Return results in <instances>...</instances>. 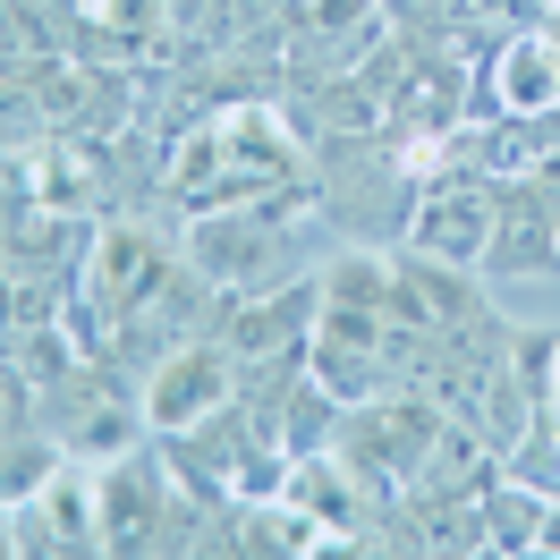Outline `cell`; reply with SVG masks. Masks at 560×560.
Listing matches in <instances>:
<instances>
[{
	"instance_id": "obj_1",
	"label": "cell",
	"mask_w": 560,
	"mask_h": 560,
	"mask_svg": "<svg viewBox=\"0 0 560 560\" xmlns=\"http://www.w3.org/2000/svg\"><path fill=\"white\" fill-rule=\"evenodd\" d=\"M298 171L306 153L280 128L272 110H212L196 119L171 153V196L178 212H230V205H272V196H298Z\"/></svg>"
},
{
	"instance_id": "obj_8",
	"label": "cell",
	"mask_w": 560,
	"mask_h": 560,
	"mask_svg": "<svg viewBox=\"0 0 560 560\" xmlns=\"http://www.w3.org/2000/svg\"><path fill=\"white\" fill-rule=\"evenodd\" d=\"M535 424L560 442V349H552V374H544V399H535Z\"/></svg>"
},
{
	"instance_id": "obj_6",
	"label": "cell",
	"mask_w": 560,
	"mask_h": 560,
	"mask_svg": "<svg viewBox=\"0 0 560 560\" xmlns=\"http://www.w3.org/2000/svg\"><path fill=\"white\" fill-rule=\"evenodd\" d=\"M408 255H442V264H485L492 255V178H433L408 205Z\"/></svg>"
},
{
	"instance_id": "obj_7",
	"label": "cell",
	"mask_w": 560,
	"mask_h": 560,
	"mask_svg": "<svg viewBox=\"0 0 560 560\" xmlns=\"http://www.w3.org/2000/svg\"><path fill=\"white\" fill-rule=\"evenodd\" d=\"M492 103L501 119H552L560 110V43L552 35H510L492 51Z\"/></svg>"
},
{
	"instance_id": "obj_9",
	"label": "cell",
	"mask_w": 560,
	"mask_h": 560,
	"mask_svg": "<svg viewBox=\"0 0 560 560\" xmlns=\"http://www.w3.org/2000/svg\"><path fill=\"white\" fill-rule=\"evenodd\" d=\"M544 552H560V510H552V535H544Z\"/></svg>"
},
{
	"instance_id": "obj_2",
	"label": "cell",
	"mask_w": 560,
	"mask_h": 560,
	"mask_svg": "<svg viewBox=\"0 0 560 560\" xmlns=\"http://www.w3.org/2000/svg\"><path fill=\"white\" fill-rule=\"evenodd\" d=\"M298 196H272V205H230V212H196L187 221V264L230 289V298H255V289H280L298 280Z\"/></svg>"
},
{
	"instance_id": "obj_3",
	"label": "cell",
	"mask_w": 560,
	"mask_h": 560,
	"mask_svg": "<svg viewBox=\"0 0 560 560\" xmlns=\"http://www.w3.org/2000/svg\"><path fill=\"white\" fill-rule=\"evenodd\" d=\"M238 399V357L221 349L212 331H187L171 357L144 365V424L171 442V433H196L205 417H221Z\"/></svg>"
},
{
	"instance_id": "obj_5",
	"label": "cell",
	"mask_w": 560,
	"mask_h": 560,
	"mask_svg": "<svg viewBox=\"0 0 560 560\" xmlns=\"http://www.w3.org/2000/svg\"><path fill=\"white\" fill-rule=\"evenodd\" d=\"M18 518V552H103V458H60V476L26 501V510H9Z\"/></svg>"
},
{
	"instance_id": "obj_4",
	"label": "cell",
	"mask_w": 560,
	"mask_h": 560,
	"mask_svg": "<svg viewBox=\"0 0 560 560\" xmlns=\"http://www.w3.org/2000/svg\"><path fill=\"white\" fill-rule=\"evenodd\" d=\"M178 501L171 451H119L103 458V552H162V526Z\"/></svg>"
}]
</instances>
